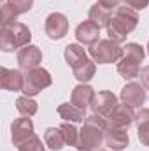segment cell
<instances>
[{"label":"cell","instance_id":"obj_23","mask_svg":"<svg viewBox=\"0 0 149 151\" xmlns=\"http://www.w3.org/2000/svg\"><path fill=\"white\" fill-rule=\"evenodd\" d=\"M60 130H62V134H63L65 144L77 148V142H79V130L75 128L74 125H72V123H69V121H65V123H62V125H60Z\"/></svg>","mask_w":149,"mask_h":151},{"label":"cell","instance_id":"obj_15","mask_svg":"<svg viewBox=\"0 0 149 151\" xmlns=\"http://www.w3.org/2000/svg\"><path fill=\"white\" fill-rule=\"evenodd\" d=\"M23 83H25V76L19 70L14 69H0V86L7 91H21L23 90Z\"/></svg>","mask_w":149,"mask_h":151},{"label":"cell","instance_id":"obj_18","mask_svg":"<svg viewBox=\"0 0 149 151\" xmlns=\"http://www.w3.org/2000/svg\"><path fill=\"white\" fill-rule=\"evenodd\" d=\"M72 70H74V77L77 79V81H81V83H88V81L93 79V76H95V72H97V65H95L93 60L84 58L82 62H79V63L75 65Z\"/></svg>","mask_w":149,"mask_h":151},{"label":"cell","instance_id":"obj_12","mask_svg":"<svg viewBox=\"0 0 149 151\" xmlns=\"http://www.w3.org/2000/svg\"><path fill=\"white\" fill-rule=\"evenodd\" d=\"M42 62V53L37 46H25L19 49L18 53V63H19V69L21 70H32V69H37L39 63Z\"/></svg>","mask_w":149,"mask_h":151},{"label":"cell","instance_id":"obj_5","mask_svg":"<svg viewBox=\"0 0 149 151\" xmlns=\"http://www.w3.org/2000/svg\"><path fill=\"white\" fill-rule=\"evenodd\" d=\"M90 56L93 58V62H98V63L119 62L123 56V47L119 46V42H116L112 39L98 40L97 44L90 46Z\"/></svg>","mask_w":149,"mask_h":151},{"label":"cell","instance_id":"obj_25","mask_svg":"<svg viewBox=\"0 0 149 151\" xmlns=\"http://www.w3.org/2000/svg\"><path fill=\"white\" fill-rule=\"evenodd\" d=\"M19 14L5 2L4 5H2V27H7V25H11V23H16V18H18Z\"/></svg>","mask_w":149,"mask_h":151},{"label":"cell","instance_id":"obj_31","mask_svg":"<svg viewBox=\"0 0 149 151\" xmlns=\"http://www.w3.org/2000/svg\"><path fill=\"white\" fill-rule=\"evenodd\" d=\"M98 4H102L104 7H107V9H111L114 11L116 7H119V0H97Z\"/></svg>","mask_w":149,"mask_h":151},{"label":"cell","instance_id":"obj_26","mask_svg":"<svg viewBox=\"0 0 149 151\" xmlns=\"http://www.w3.org/2000/svg\"><path fill=\"white\" fill-rule=\"evenodd\" d=\"M7 4L18 12V14H25L32 9L34 5V0H7Z\"/></svg>","mask_w":149,"mask_h":151},{"label":"cell","instance_id":"obj_17","mask_svg":"<svg viewBox=\"0 0 149 151\" xmlns=\"http://www.w3.org/2000/svg\"><path fill=\"white\" fill-rule=\"evenodd\" d=\"M111 16H112V11L111 9H107V7H104L102 4H93L91 5V9H90V14H88V19L91 21V23H95L98 28H107V25H109V21H111Z\"/></svg>","mask_w":149,"mask_h":151},{"label":"cell","instance_id":"obj_3","mask_svg":"<svg viewBox=\"0 0 149 151\" xmlns=\"http://www.w3.org/2000/svg\"><path fill=\"white\" fill-rule=\"evenodd\" d=\"M144 60V47L137 42H128L123 47V56L117 62V72L123 79H133L140 74V62Z\"/></svg>","mask_w":149,"mask_h":151},{"label":"cell","instance_id":"obj_29","mask_svg":"<svg viewBox=\"0 0 149 151\" xmlns=\"http://www.w3.org/2000/svg\"><path fill=\"white\" fill-rule=\"evenodd\" d=\"M139 141L144 146H149V125L148 127H139Z\"/></svg>","mask_w":149,"mask_h":151},{"label":"cell","instance_id":"obj_30","mask_svg":"<svg viewBox=\"0 0 149 151\" xmlns=\"http://www.w3.org/2000/svg\"><path fill=\"white\" fill-rule=\"evenodd\" d=\"M139 77H140V84H142L146 90H149V65H146V67L140 69Z\"/></svg>","mask_w":149,"mask_h":151},{"label":"cell","instance_id":"obj_11","mask_svg":"<svg viewBox=\"0 0 149 151\" xmlns=\"http://www.w3.org/2000/svg\"><path fill=\"white\" fill-rule=\"evenodd\" d=\"M121 102L130 107H140L146 102V88L137 83H128L121 90Z\"/></svg>","mask_w":149,"mask_h":151},{"label":"cell","instance_id":"obj_22","mask_svg":"<svg viewBox=\"0 0 149 151\" xmlns=\"http://www.w3.org/2000/svg\"><path fill=\"white\" fill-rule=\"evenodd\" d=\"M16 109H18V113L23 114V116H34V114L37 113L39 106L35 100H32V97H27V95H23V97H19L18 100H16Z\"/></svg>","mask_w":149,"mask_h":151},{"label":"cell","instance_id":"obj_1","mask_svg":"<svg viewBox=\"0 0 149 151\" xmlns=\"http://www.w3.org/2000/svg\"><path fill=\"white\" fill-rule=\"evenodd\" d=\"M139 23V14L128 5H119L112 11L111 21L107 25V35L116 42H125L128 34L135 30Z\"/></svg>","mask_w":149,"mask_h":151},{"label":"cell","instance_id":"obj_28","mask_svg":"<svg viewBox=\"0 0 149 151\" xmlns=\"http://www.w3.org/2000/svg\"><path fill=\"white\" fill-rule=\"evenodd\" d=\"M128 7L135 9V11H140V9H146L149 5V0H123Z\"/></svg>","mask_w":149,"mask_h":151},{"label":"cell","instance_id":"obj_13","mask_svg":"<svg viewBox=\"0 0 149 151\" xmlns=\"http://www.w3.org/2000/svg\"><path fill=\"white\" fill-rule=\"evenodd\" d=\"M104 142L105 146L112 151H121L125 150L130 142V137H128V132L126 128H117V127H109L105 130V135H104Z\"/></svg>","mask_w":149,"mask_h":151},{"label":"cell","instance_id":"obj_24","mask_svg":"<svg viewBox=\"0 0 149 151\" xmlns=\"http://www.w3.org/2000/svg\"><path fill=\"white\" fill-rule=\"evenodd\" d=\"M18 151H46V148H44L42 141L39 139L37 135H34L28 141H25L23 144H19L18 146Z\"/></svg>","mask_w":149,"mask_h":151},{"label":"cell","instance_id":"obj_6","mask_svg":"<svg viewBox=\"0 0 149 151\" xmlns=\"http://www.w3.org/2000/svg\"><path fill=\"white\" fill-rule=\"evenodd\" d=\"M53 83V77L51 74L42 69V67H37V69H32V70H27L25 74V83H23V93L27 97H35L39 95L44 88L51 86Z\"/></svg>","mask_w":149,"mask_h":151},{"label":"cell","instance_id":"obj_16","mask_svg":"<svg viewBox=\"0 0 149 151\" xmlns=\"http://www.w3.org/2000/svg\"><path fill=\"white\" fill-rule=\"evenodd\" d=\"M95 95H97V93H95V90H93L91 86H88L86 83H81V84H77L74 90H72L70 102H72L74 106H77L79 109H84V111H86V107L91 106Z\"/></svg>","mask_w":149,"mask_h":151},{"label":"cell","instance_id":"obj_10","mask_svg":"<svg viewBox=\"0 0 149 151\" xmlns=\"http://www.w3.org/2000/svg\"><path fill=\"white\" fill-rule=\"evenodd\" d=\"M11 132H12V142H14V146H19V144H23L25 141H28L30 137L35 135L34 123H32V119L28 116L14 119L12 125H11Z\"/></svg>","mask_w":149,"mask_h":151},{"label":"cell","instance_id":"obj_2","mask_svg":"<svg viewBox=\"0 0 149 151\" xmlns=\"http://www.w3.org/2000/svg\"><path fill=\"white\" fill-rule=\"evenodd\" d=\"M109 128L107 119L100 118L97 114L86 116L84 125L79 132V142H77V150L81 151H97L102 142H104V135L105 130Z\"/></svg>","mask_w":149,"mask_h":151},{"label":"cell","instance_id":"obj_32","mask_svg":"<svg viewBox=\"0 0 149 151\" xmlns=\"http://www.w3.org/2000/svg\"><path fill=\"white\" fill-rule=\"evenodd\" d=\"M148 53H149V42H148Z\"/></svg>","mask_w":149,"mask_h":151},{"label":"cell","instance_id":"obj_4","mask_svg":"<svg viewBox=\"0 0 149 151\" xmlns=\"http://www.w3.org/2000/svg\"><path fill=\"white\" fill-rule=\"evenodd\" d=\"M32 40V34L27 25L23 23H11L7 27H2L0 32V49L5 53H11L18 47L28 46Z\"/></svg>","mask_w":149,"mask_h":151},{"label":"cell","instance_id":"obj_9","mask_svg":"<svg viewBox=\"0 0 149 151\" xmlns=\"http://www.w3.org/2000/svg\"><path fill=\"white\" fill-rule=\"evenodd\" d=\"M107 125L109 127H117V128H128L133 121H135V113H133V107L126 106V104H117L114 107L107 118Z\"/></svg>","mask_w":149,"mask_h":151},{"label":"cell","instance_id":"obj_8","mask_svg":"<svg viewBox=\"0 0 149 151\" xmlns=\"http://www.w3.org/2000/svg\"><path fill=\"white\" fill-rule=\"evenodd\" d=\"M116 106H117V97L112 91H98L90 107H91L93 114H97L100 118H107L114 111Z\"/></svg>","mask_w":149,"mask_h":151},{"label":"cell","instance_id":"obj_7","mask_svg":"<svg viewBox=\"0 0 149 151\" xmlns=\"http://www.w3.org/2000/svg\"><path fill=\"white\" fill-rule=\"evenodd\" d=\"M46 34L53 40H60L69 34V19L62 12H51L46 19Z\"/></svg>","mask_w":149,"mask_h":151},{"label":"cell","instance_id":"obj_19","mask_svg":"<svg viewBox=\"0 0 149 151\" xmlns=\"http://www.w3.org/2000/svg\"><path fill=\"white\" fill-rule=\"evenodd\" d=\"M58 114H60L62 119L70 121V123H79V121H84L86 119L84 109H79L74 104H62L58 107Z\"/></svg>","mask_w":149,"mask_h":151},{"label":"cell","instance_id":"obj_33","mask_svg":"<svg viewBox=\"0 0 149 151\" xmlns=\"http://www.w3.org/2000/svg\"><path fill=\"white\" fill-rule=\"evenodd\" d=\"M98 151H105V150H98Z\"/></svg>","mask_w":149,"mask_h":151},{"label":"cell","instance_id":"obj_20","mask_svg":"<svg viewBox=\"0 0 149 151\" xmlns=\"http://www.w3.org/2000/svg\"><path fill=\"white\" fill-rule=\"evenodd\" d=\"M44 142H46V146H49L53 151L62 150L63 144H65V139H63V134H62L60 127H58V128H54V127L47 128V130L44 132Z\"/></svg>","mask_w":149,"mask_h":151},{"label":"cell","instance_id":"obj_27","mask_svg":"<svg viewBox=\"0 0 149 151\" xmlns=\"http://www.w3.org/2000/svg\"><path fill=\"white\" fill-rule=\"evenodd\" d=\"M135 123H137V128L139 127H148L149 125V109H140L139 113L135 114Z\"/></svg>","mask_w":149,"mask_h":151},{"label":"cell","instance_id":"obj_14","mask_svg":"<svg viewBox=\"0 0 149 151\" xmlns=\"http://www.w3.org/2000/svg\"><path fill=\"white\" fill-rule=\"evenodd\" d=\"M74 35L79 44H82V46H93V44H97L100 40L98 39L100 37V28L88 19V21H82V23L77 25Z\"/></svg>","mask_w":149,"mask_h":151},{"label":"cell","instance_id":"obj_21","mask_svg":"<svg viewBox=\"0 0 149 151\" xmlns=\"http://www.w3.org/2000/svg\"><path fill=\"white\" fill-rule=\"evenodd\" d=\"M63 56H65V62L74 69L75 65L79 63V62H82L84 58H88L86 56V51H84V47H81L79 44H69L67 47H65V53H63Z\"/></svg>","mask_w":149,"mask_h":151}]
</instances>
